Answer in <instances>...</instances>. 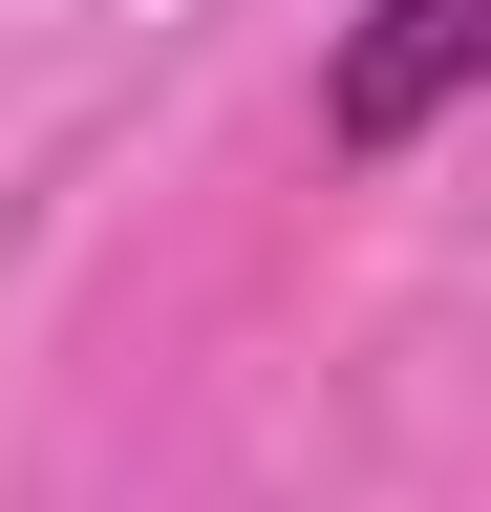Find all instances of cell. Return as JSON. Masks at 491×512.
I'll use <instances>...</instances> for the list:
<instances>
[{
  "label": "cell",
  "mask_w": 491,
  "mask_h": 512,
  "mask_svg": "<svg viewBox=\"0 0 491 512\" xmlns=\"http://www.w3.org/2000/svg\"><path fill=\"white\" fill-rule=\"evenodd\" d=\"M470 86H491V0H363L342 64H321V150H342V171H385V150H427Z\"/></svg>",
  "instance_id": "cell-1"
}]
</instances>
